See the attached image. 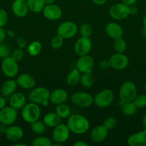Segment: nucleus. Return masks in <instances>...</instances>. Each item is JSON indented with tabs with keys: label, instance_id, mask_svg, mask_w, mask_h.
Wrapping results in <instances>:
<instances>
[{
	"label": "nucleus",
	"instance_id": "nucleus-1",
	"mask_svg": "<svg viewBox=\"0 0 146 146\" xmlns=\"http://www.w3.org/2000/svg\"><path fill=\"white\" fill-rule=\"evenodd\" d=\"M67 126L70 131L75 134L85 133L90 128L89 121L80 114H73L67 120Z\"/></svg>",
	"mask_w": 146,
	"mask_h": 146
},
{
	"label": "nucleus",
	"instance_id": "nucleus-50",
	"mask_svg": "<svg viewBox=\"0 0 146 146\" xmlns=\"http://www.w3.org/2000/svg\"><path fill=\"white\" fill-rule=\"evenodd\" d=\"M18 43H19V46L21 47V48H23V47L25 46L26 42H25V41H24V39L23 38H19Z\"/></svg>",
	"mask_w": 146,
	"mask_h": 146
},
{
	"label": "nucleus",
	"instance_id": "nucleus-30",
	"mask_svg": "<svg viewBox=\"0 0 146 146\" xmlns=\"http://www.w3.org/2000/svg\"><path fill=\"white\" fill-rule=\"evenodd\" d=\"M31 130L34 133L37 135H42L47 130V125H45L44 121L37 120L31 123Z\"/></svg>",
	"mask_w": 146,
	"mask_h": 146
},
{
	"label": "nucleus",
	"instance_id": "nucleus-33",
	"mask_svg": "<svg viewBox=\"0 0 146 146\" xmlns=\"http://www.w3.org/2000/svg\"><path fill=\"white\" fill-rule=\"evenodd\" d=\"M31 145L33 146H51L52 145L51 140L46 136H38L32 140Z\"/></svg>",
	"mask_w": 146,
	"mask_h": 146
},
{
	"label": "nucleus",
	"instance_id": "nucleus-23",
	"mask_svg": "<svg viewBox=\"0 0 146 146\" xmlns=\"http://www.w3.org/2000/svg\"><path fill=\"white\" fill-rule=\"evenodd\" d=\"M26 102H27V98L22 93L14 92L9 96V106L17 110L21 109L25 106Z\"/></svg>",
	"mask_w": 146,
	"mask_h": 146
},
{
	"label": "nucleus",
	"instance_id": "nucleus-14",
	"mask_svg": "<svg viewBox=\"0 0 146 146\" xmlns=\"http://www.w3.org/2000/svg\"><path fill=\"white\" fill-rule=\"evenodd\" d=\"M111 68L115 70H123L129 64V58L124 53H116L113 54L109 59Z\"/></svg>",
	"mask_w": 146,
	"mask_h": 146
},
{
	"label": "nucleus",
	"instance_id": "nucleus-27",
	"mask_svg": "<svg viewBox=\"0 0 146 146\" xmlns=\"http://www.w3.org/2000/svg\"><path fill=\"white\" fill-rule=\"evenodd\" d=\"M27 5L29 11L34 13L42 11L45 4L43 0H27Z\"/></svg>",
	"mask_w": 146,
	"mask_h": 146
},
{
	"label": "nucleus",
	"instance_id": "nucleus-5",
	"mask_svg": "<svg viewBox=\"0 0 146 146\" xmlns=\"http://www.w3.org/2000/svg\"><path fill=\"white\" fill-rule=\"evenodd\" d=\"M114 93L110 89H104L97 93L94 97V104L99 108H107L114 101Z\"/></svg>",
	"mask_w": 146,
	"mask_h": 146
},
{
	"label": "nucleus",
	"instance_id": "nucleus-25",
	"mask_svg": "<svg viewBox=\"0 0 146 146\" xmlns=\"http://www.w3.org/2000/svg\"><path fill=\"white\" fill-rule=\"evenodd\" d=\"M43 121L47 126L54 128L62 123V118L55 112H50L45 114L43 118Z\"/></svg>",
	"mask_w": 146,
	"mask_h": 146
},
{
	"label": "nucleus",
	"instance_id": "nucleus-56",
	"mask_svg": "<svg viewBox=\"0 0 146 146\" xmlns=\"http://www.w3.org/2000/svg\"><path fill=\"white\" fill-rule=\"evenodd\" d=\"M8 1H14V0H8Z\"/></svg>",
	"mask_w": 146,
	"mask_h": 146
},
{
	"label": "nucleus",
	"instance_id": "nucleus-54",
	"mask_svg": "<svg viewBox=\"0 0 146 146\" xmlns=\"http://www.w3.org/2000/svg\"><path fill=\"white\" fill-rule=\"evenodd\" d=\"M14 146H26L27 145V144L25 143H15L14 144Z\"/></svg>",
	"mask_w": 146,
	"mask_h": 146
},
{
	"label": "nucleus",
	"instance_id": "nucleus-36",
	"mask_svg": "<svg viewBox=\"0 0 146 146\" xmlns=\"http://www.w3.org/2000/svg\"><path fill=\"white\" fill-rule=\"evenodd\" d=\"M80 33L81 36L90 38V36L92 34V29L89 24H84L80 27Z\"/></svg>",
	"mask_w": 146,
	"mask_h": 146
},
{
	"label": "nucleus",
	"instance_id": "nucleus-9",
	"mask_svg": "<svg viewBox=\"0 0 146 146\" xmlns=\"http://www.w3.org/2000/svg\"><path fill=\"white\" fill-rule=\"evenodd\" d=\"M110 17L115 20H123L130 14V7L123 2L116 3L112 5L109 9Z\"/></svg>",
	"mask_w": 146,
	"mask_h": 146
},
{
	"label": "nucleus",
	"instance_id": "nucleus-13",
	"mask_svg": "<svg viewBox=\"0 0 146 146\" xmlns=\"http://www.w3.org/2000/svg\"><path fill=\"white\" fill-rule=\"evenodd\" d=\"M94 67V60L88 54L79 56L76 62V68L81 74H91Z\"/></svg>",
	"mask_w": 146,
	"mask_h": 146
},
{
	"label": "nucleus",
	"instance_id": "nucleus-34",
	"mask_svg": "<svg viewBox=\"0 0 146 146\" xmlns=\"http://www.w3.org/2000/svg\"><path fill=\"white\" fill-rule=\"evenodd\" d=\"M80 83L85 88H90L94 84V78L91 74H82L80 77Z\"/></svg>",
	"mask_w": 146,
	"mask_h": 146
},
{
	"label": "nucleus",
	"instance_id": "nucleus-24",
	"mask_svg": "<svg viewBox=\"0 0 146 146\" xmlns=\"http://www.w3.org/2000/svg\"><path fill=\"white\" fill-rule=\"evenodd\" d=\"M17 81L13 79H9L4 82L1 87V94L3 96H10L16 91L17 87Z\"/></svg>",
	"mask_w": 146,
	"mask_h": 146
},
{
	"label": "nucleus",
	"instance_id": "nucleus-41",
	"mask_svg": "<svg viewBox=\"0 0 146 146\" xmlns=\"http://www.w3.org/2000/svg\"><path fill=\"white\" fill-rule=\"evenodd\" d=\"M8 21V14L7 11L0 8V27H4Z\"/></svg>",
	"mask_w": 146,
	"mask_h": 146
},
{
	"label": "nucleus",
	"instance_id": "nucleus-28",
	"mask_svg": "<svg viewBox=\"0 0 146 146\" xmlns=\"http://www.w3.org/2000/svg\"><path fill=\"white\" fill-rule=\"evenodd\" d=\"M55 113L62 118L66 119L71 115V110L67 105L64 104H61L57 105L55 108Z\"/></svg>",
	"mask_w": 146,
	"mask_h": 146
},
{
	"label": "nucleus",
	"instance_id": "nucleus-32",
	"mask_svg": "<svg viewBox=\"0 0 146 146\" xmlns=\"http://www.w3.org/2000/svg\"><path fill=\"white\" fill-rule=\"evenodd\" d=\"M113 48L116 53H125L127 48L126 41L122 37L115 38L113 43Z\"/></svg>",
	"mask_w": 146,
	"mask_h": 146
},
{
	"label": "nucleus",
	"instance_id": "nucleus-53",
	"mask_svg": "<svg viewBox=\"0 0 146 146\" xmlns=\"http://www.w3.org/2000/svg\"><path fill=\"white\" fill-rule=\"evenodd\" d=\"M143 27H144L145 29V31H146V14L143 17Z\"/></svg>",
	"mask_w": 146,
	"mask_h": 146
},
{
	"label": "nucleus",
	"instance_id": "nucleus-2",
	"mask_svg": "<svg viewBox=\"0 0 146 146\" xmlns=\"http://www.w3.org/2000/svg\"><path fill=\"white\" fill-rule=\"evenodd\" d=\"M41 115V109L38 104L29 102L21 108V118L25 122L31 123L37 121Z\"/></svg>",
	"mask_w": 146,
	"mask_h": 146
},
{
	"label": "nucleus",
	"instance_id": "nucleus-12",
	"mask_svg": "<svg viewBox=\"0 0 146 146\" xmlns=\"http://www.w3.org/2000/svg\"><path fill=\"white\" fill-rule=\"evenodd\" d=\"M17 118V109L11 106H5L0 110V123L7 126L14 123Z\"/></svg>",
	"mask_w": 146,
	"mask_h": 146
},
{
	"label": "nucleus",
	"instance_id": "nucleus-7",
	"mask_svg": "<svg viewBox=\"0 0 146 146\" xmlns=\"http://www.w3.org/2000/svg\"><path fill=\"white\" fill-rule=\"evenodd\" d=\"M78 31L76 24L70 21H64L57 27V33L58 35L62 37L64 39H70L72 38Z\"/></svg>",
	"mask_w": 146,
	"mask_h": 146
},
{
	"label": "nucleus",
	"instance_id": "nucleus-49",
	"mask_svg": "<svg viewBox=\"0 0 146 146\" xmlns=\"http://www.w3.org/2000/svg\"><path fill=\"white\" fill-rule=\"evenodd\" d=\"M7 129V125L0 123V133H5Z\"/></svg>",
	"mask_w": 146,
	"mask_h": 146
},
{
	"label": "nucleus",
	"instance_id": "nucleus-47",
	"mask_svg": "<svg viewBox=\"0 0 146 146\" xmlns=\"http://www.w3.org/2000/svg\"><path fill=\"white\" fill-rule=\"evenodd\" d=\"M74 146H88V144L83 141H77L74 143Z\"/></svg>",
	"mask_w": 146,
	"mask_h": 146
},
{
	"label": "nucleus",
	"instance_id": "nucleus-31",
	"mask_svg": "<svg viewBox=\"0 0 146 146\" xmlns=\"http://www.w3.org/2000/svg\"><path fill=\"white\" fill-rule=\"evenodd\" d=\"M42 44L40 41H34L30 43L27 46V51L31 56H37L42 51Z\"/></svg>",
	"mask_w": 146,
	"mask_h": 146
},
{
	"label": "nucleus",
	"instance_id": "nucleus-15",
	"mask_svg": "<svg viewBox=\"0 0 146 146\" xmlns=\"http://www.w3.org/2000/svg\"><path fill=\"white\" fill-rule=\"evenodd\" d=\"M43 16L47 19L51 21H56L60 19L62 16V11L58 5L55 4H47L44 6L42 10Z\"/></svg>",
	"mask_w": 146,
	"mask_h": 146
},
{
	"label": "nucleus",
	"instance_id": "nucleus-21",
	"mask_svg": "<svg viewBox=\"0 0 146 146\" xmlns=\"http://www.w3.org/2000/svg\"><path fill=\"white\" fill-rule=\"evenodd\" d=\"M104 31L110 38L115 39L123 36V29L119 24L115 22H110L105 26Z\"/></svg>",
	"mask_w": 146,
	"mask_h": 146
},
{
	"label": "nucleus",
	"instance_id": "nucleus-29",
	"mask_svg": "<svg viewBox=\"0 0 146 146\" xmlns=\"http://www.w3.org/2000/svg\"><path fill=\"white\" fill-rule=\"evenodd\" d=\"M121 110L124 115L127 116H132L136 113L137 108L134 105L133 101H127V102H123Z\"/></svg>",
	"mask_w": 146,
	"mask_h": 146
},
{
	"label": "nucleus",
	"instance_id": "nucleus-37",
	"mask_svg": "<svg viewBox=\"0 0 146 146\" xmlns=\"http://www.w3.org/2000/svg\"><path fill=\"white\" fill-rule=\"evenodd\" d=\"M63 41H64V38L57 34V36L53 37L52 39L51 40L50 45H51V47L53 49H58L60 47H62L63 44Z\"/></svg>",
	"mask_w": 146,
	"mask_h": 146
},
{
	"label": "nucleus",
	"instance_id": "nucleus-3",
	"mask_svg": "<svg viewBox=\"0 0 146 146\" xmlns=\"http://www.w3.org/2000/svg\"><path fill=\"white\" fill-rule=\"evenodd\" d=\"M50 92L44 87L33 88L28 94V100L29 102L40 104H46L50 101Z\"/></svg>",
	"mask_w": 146,
	"mask_h": 146
},
{
	"label": "nucleus",
	"instance_id": "nucleus-52",
	"mask_svg": "<svg viewBox=\"0 0 146 146\" xmlns=\"http://www.w3.org/2000/svg\"><path fill=\"white\" fill-rule=\"evenodd\" d=\"M45 4V5H47V4H54V2L56 1V0H43Z\"/></svg>",
	"mask_w": 146,
	"mask_h": 146
},
{
	"label": "nucleus",
	"instance_id": "nucleus-18",
	"mask_svg": "<svg viewBox=\"0 0 146 146\" xmlns=\"http://www.w3.org/2000/svg\"><path fill=\"white\" fill-rule=\"evenodd\" d=\"M127 143L130 146H146V130L132 134L127 138Z\"/></svg>",
	"mask_w": 146,
	"mask_h": 146
},
{
	"label": "nucleus",
	"instance_id": "nucleus-6",
	"mask_svg": "<svg viewBox=\"0 0 146 146\" xmlns=\"http://www.w3.org/2000/svg\"><path fill=\"white\" fill-rule=\"evenodd\" d=\"M1 69L4 76L8 78H14L19 72L17 61L11 56L3 58L1 64Z\"/></svg>",
	"mask_w": 146,
	"mask_h": 146
},
{
	"label": "nucleus",
	"instance_id": "nucleus-38",
	"mask_svg": "<svg viewBox=\"0 0 146 146\" xmlns=\"http://www.w3.org/2000/svg\"><path fill=\"white\" fill-rule=\"evenodd\" d=\"M10 54H11L10 47L7 44H0V58L3 59L10 56Z\"/></svg>",
	"mask_w": 146,
	"mask_h": 146
},
{
	"label": "nucleus",
	"instance_id": "nucleus-11",
	"mask_svg": "<svg viewBox=\"0 0 146 146\" xmlns=\"http://www.w3.org/2000/svg\"><path fill=\"white\" fill-rule=\"evenodd\" d=\"M92 46V44L90 38L81 36L74 43V53L78 56L87 55L91 51Z\"/></svg>",
	"mask_w": 146,
	"mask_h": 146
},
{
	"label": "nucleus",
	"instance_id": "nucleus-8",
	"mask_svg": "<svg viewBox=\"0 0 146 146\" xmlns=\"http://www.w3.org/2000/svg\"><path fill=\"white\" fill-rule=\"evenodd\" d=\"M71 101L80 108H89L94 103V97L87 92H75L71 96Z\"/></svg>",
	"mask_w": 146,
	"mask_h": 146
},
{
	"label": "nucleus",
	"instance_id": "nucleus-42",
	"mask_svg": "<svg viewBox=\"0 0 146 146\" xmlns=\"http://www.w3.org/2000/svg\"><path fill=\"white\" fill-rule=\"evenodd\" d=\"M99 67H100V69L102 70H106L109 68H111L110 61L109 60H103V61H100V64H99Z\"/></svg>",
	"mask_w": 146,
	"mask_h": 146
},
{
	"label": "nucleus",
	"instance_id": "nucleus-39",
	"mask_svg": "<svg viewBox=\"0 0 146 146\" xmlns=\"http://www.w3.org/2000/svg\"><path fill=\"white\" fill-rule=\"evenodd\" d=\"M102 125L109 131V130L113 129L116 126V125H117V121L113 117H108V118H107L104 120Z\"/></svg>",
	"mask_w": 146,
	"mask_h": 146
},
{
	"label": "nucleus",
	"instance_id": "nucleus-26",
	"mask_svg": "<svg viewBox=\"0 0 146 146\" xmlns=\"http://www.w3.org/2000/svg\"><path fill=\"white\" fill-rule=\"evenodd\" d=\"M80 77H81L80 72L77 68L72 70L66 78L67 84L70 86H75L80 82Z\"/></svg>",
	"mask_w": 146,
	"mask_h": 146
},
{
	"label": "nucleus",
	"instance_id": "nucleus-40",
	"mask_svg": "<svg viewBox=\"0 0 146 146\" xmlns=\"http://www.w3.org/2000/svg\"><path fill=\"white\" fill-rule=\"evenodd\" d=\"M11 56L12 57L15 61H17V62H18V61H21V60L24 58V52L21 48H17V49H15L14 51H13Z\"/></svg>",
	"mask_w": 146,
	"mask_h": 146
},
{
	"label": "nucleus",
	"instance_id": "nucleus-4",
	"mask_svg": "<svg viewBox=\"0 0 146 146\" xmlns=\"http://www.w3.org/2000/svg\"><path fill=\"white\" fill-rule=\"evenodd\" d=\"M137 88L132 81H125L122 84L119 91L120 98L123 102L133 101L137 96Z\"/></svg>",
	"mask_w": 146,
	"mask_h": 146
},
{
	"label": "nucleus",
	"instance_id": "nucleus-19",
	"mask_svg": "<svg viewBox=\"0 0 146 146\" xmlns=\"http://www.w3.org/2000/svg\"><path fill=\"white\" fill-rule=\"evenodd\" d=\"M17 85L24 89H31L36 84V80L32 75L29 74H21L16 80Z\"/></svg>",
	"mask_w": 146,
	"mask_h": 146
},
{
	"label": "nucleus",
	"instance_id": "nucleus-46",
	"mask_svg": "<svg viewBox=\"0 0 146 146\" xmlns=\"http://www.w3.org/2000/svg\"><path fill=\"white\" fill-rule=\"evenodd\" d=\"M137 13V7L134 5L130 6V14H135Z\"/></svg>",
	"mask_w": 146,
	"mask_h": 146
},
{
	"label": "nucleus",
	"instance_id": "nucleus-17",
	"mask_svg": "<svg viewBox=\"0 0 146 146\" xmlns=\"http://www.w3.org/2000/svg\"><path fill=\"white\" fill-rule=\"evenodd\" d=\"M6 138L10 141V142L16 143L19 142L24 135V131L21 127L18 125H9L5 133Z\"/></svg>",
	"mask_w": 146,
	"mask_h": 146
},
{
	"label": "nucleus",
	"instance_id": "nucleus-16",
	"mask_svg": "<svg viewBox=\"0 0 146 146\" xmlns=\"http://www.w3.org/2000/svg\"><path fill=\"white\" fill-rule=\"evenodd\" d=\"M11 10L14 15L19 18L26 17L29 11L27 0H14L11 5Z\"/></svg>",
	"mask_w": 146,
	"mask_h": 146
},
{
	"label": "nucleus",
	"instance_id": "nucleus-35",
	"mask_svg": "<svg viewBox=\"0 0 146 146\" xmlns=\"http://www.w3.org/2000/svg\"><path fill=\"white\" fill-rule=\"evenodd\" d=\"M133 103L137 108H143L146 106V95L140 94L135 97L133 100Z\"/></svg>",
	"mask_w": 146,
	"mask_h": 146
},
{
	"label": "nucleus",
	"instance_id": "nucleus-10",
	"mask_svg": "<svg viewBox=\"0 0 146 146\" xmlns=\"http://www.w3.org/2000/svg\"><path fill=\"white\" fill-rule=\"evenodd\" d=\"M70 130L67 124L61 123L55 126L52 131V139L55 143L62 144L69 139L70 135Z\"/></svg>",
	"mask_w": 146,
	"mask_h": 146
},
{
	"label": "nucleus",
	"instance_id": "nucleus-55",
	"mask_svg": "<svg viewBox=\"0 0 146 146\" xmlns=\"http://www.w3.org/2000/svg\"><path fill=\"white\" fill-rule=\"evenodd\" d=\"M144 88H145V92H146V81H145V85H144Z\"/></svg>",
	"mask_w": 146,
	"mask_h": 146
},
{
	"label": "nucleus",
	"instance_id": "nucleus-43",
	"mask_svg": "<svg viewBox=\"0 0 146 146\" xmlns=\"http://www.w3.org/2000/svg\"><path fill=\"white\" fill-rule=\"evenodd\" d=\"M6 38V32L3 27H0V44L4 41Z\"/></svg>",
	"mask_w": 146,
	"mask_h": 146
},
{
	"label": "nucleus",
	"instance_id": "nucleus-45",
	"mask_svg": "<svg viewBox=\"0 0 146 146\" xmlns=\"http://www.w3.org/2000/svg\"><path fill=\"white\" fill-rule=\"evenodd\" d=\"M6 106V100L3 96H0V110Z\"/></svg>",
	"mask_w": 146,
	"mask_h": 146
},
{
	"label": "nucleus",
	"instance_id": "nucleus-44",
	"mask_svg": "<svg viewBox=\"0 0 146 146\" xmlns=\"http://www.w3.org/2000/svg\"><path fill=\"white\" fill-rule=\"evenodd\" d=\"M137 0H122V2L125 4L127 6H132V5H134L136 3Z\"/></svg>",
	"mask_w": 146,
	"mask_h": 146
},
{
	"label": "nucleus",
	"instance_id": "nucleus-20",
	"mask_svg": "<svg viewBox=\"0 0 146 146\" xmlns=\"http://www.w3.org/2000/svg\"><path fill=\"white\" fill-rule=\"evenodd\" d=\"M68 98V93L63 88H57L50 93V101L54 105L64 104Z\"/></svg>",
	"mask_w": 146,
	"mask_h": 146
},
{
	"label": "nucleus",
	"instance_id": "nucleus-51",
	"mask_svg": "<svg viewBox=\"0 0 146 146\" xmlns=\"http://www.w3.org/2000/svg\"><path fill=\"white\" fill-rule=\"evenodd\" d=\"M142 123H143V128H144L145 130H146V113H145V115H143V120H142Z\"/></svg>",
	"mask_w": 146,
	"mask_h": 146
},
{
	"label": "nucleus",
	"instance_id": "nucleus-22",
	"mask_svg": "<svg viewBox=\"0 0 146 146\" xmlns=\"http://www.w3.org/2000/svg\"><path fill=\"white\" fill-rule=\"evenodd\" d=\"M108 130L103 125H97L94 127L91 131L90 138L94 143H101L107 138Z\"/></svg>",
	"mask_w": 146,
	"mask_h": 146
},
{
	"label": "nucleus",
	"instance_id": "nucleus-48",
	"mask_svg": "<svg viewBox=\"0 0 146 146\" xmlns=\"http://www.w3.org/2000/svg\"><path fill=\"white\" fill-rule=\"evenodd\" d=\"M96 5H103L106 3L107 0H91Z\"/></svg>",
	"mask_w": 146,
	"mask_h": 146
}]
</instances>
